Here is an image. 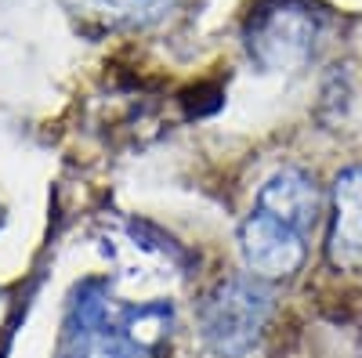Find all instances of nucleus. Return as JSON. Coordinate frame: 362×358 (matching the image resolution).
<instances>
[{
    "label": "nucleus",
    "instance_id": "nucleus-1",
    "mask_svg": "<svg viewBox=\"0 0 362 358\" xmlns=\"http://www.w3.org/2000/svg\"><path fill=\"white\" fill-rule=\"evenodd\" d=\"M177 286L124 268L83 279L66 304L54 358H167Z\"/></svg>",
    "mask_w": 362,
    "mask_h": 358
},
{
    "label": "nucleus",
    "instance_id": "nucleus-2",
    "mask_svg": "<svg viewBox=\"0 0 362 358\" xmlns=\"http://www.w3.org/2000/svg\"><path fill=\"white\" fill-rule=\"evenodd\" d=\"M322 214V196L308 170L283 167L257 192L254 210L239 225V253L261 282L297 275L308 261V239Z\"/></svg>",
    "mask_w": 362,
    "mask_h": 358
},
{
    "label": "nucleus",
    "instance_id": "nucleus-3",
    "mask_svg": "<svg viewBox=\"0 0 362 358\" xmlns=\"http://www.w3.org/2000/svg\"><path fill=\"white\" fill-rule=\"evenodd\" d=\"M268 315H272V297L264 282L254 275H232L221 279L199 301L196 326L203 344L218 358H243L261 340Z\"/></svg>",
    "mask_w": 362,
    "mask_h": 358
},
{
    "label": "nucleus",
    "instance_id": "nucleus-4",
    "mask_svg": "<svg viewBox=\"0 0 362 358\" xmlns=\"http://www.w3.org/2000/svg\"><path fill=\"white\" fill-rule=\"evenodd\" d=\"M319 22L312 0H261L247 22V47L268 69H290L312 58L319 40Z\"/></svg>",
    "mask_w": 362,
    "mask_h": 358
},
{
    "label": "nucleus",
    "instance_id": "nucleus-5",
    "mask_svg": "<svg viewBox=\"0 0 362 358\" xmlns=\"http://www.w3.org/2000/svg\"><path fill=\"white\" fill-rule=\"evenodd\" d=\"M326 257L337 272H362V163L341 170L334 181Z\"/></svg>",
    "mask_w": 362,
    "mask_h": 358
},
{
    "label": "nucleus",
    "instance_id": "nucleus-6",
    "mask_svg": "<svg viewBox=\"0 0 362 358\" xmlns=\"http://www.w3.org/2000/svg\"><path fill=\"white\" fill-rule=\"evenodd\" d=\"M58 4L80 22L102 25V29H131V25H148L163 18L177 0H58Z\"/></svg>",
    "mask_w": 362,
    "mask_h": 358
},
{
    "label": "nucleus",
    "instance_id": "nucleus-7",
    "mask_svg": "<svg viewBox=\"0 0 362 358\" xmlns=\"http://www.w3.org/2000/svg\"><path fill=\"white\" fill-rule=\"evenodd\" d=\"M0 221H4V210H0Z\"/></svg>",
    "mask_w": 362,
    "mask_h": 358
}]
</instances>
